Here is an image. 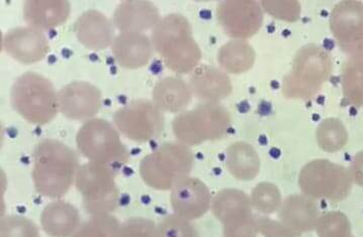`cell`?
Wrapping results in <instances>:
<instances>
[{
	"instance_id": "1",
	"label": "cell",
	"mask_w": 363,
	"mask_h": 237,
	"mask_svg": "<svg viewBox=\"0 0 363 237\" xmlns=\"http://www.w3.org/2000/svg\"><path fill=\"white\" fill-rule=\"evenodd\" d=\"M80 166L72 149L56 139H44L34 151L33 181L42 196L59 199L75 183Z\"/></svg>"
},
{
	"instance_id": "2",
	"label": "cell",
	"mask_w": 363,
	"mask_h": 237,
	"mask_svg": "<svg viewBox=\"0 0 363 237\" xmlns=\"http://www.w3.org/2000/svg\"><path fill=\"white\" fill-rule=\"evenodd\" d=\"M151 41L154 51L172 72L189 74L199 67L201 50L194 39L191 23L182 14L161 18L152 33Z\"/></svg>"
},
{
	"instance_id": "3",
	"label": "cell",
	"mask_w": 363,
	"mask_h": 237,
	"mask_svg": "<svg viewBox=\"0 0 363 237\" xmlns=\"http://www.w3.org/2000/svg\"><path fill=\"white\" fill-rule=\"evenodd\" d=\"M191 149L180 142H167L143 158L140 175L147 186L168 191L189 177L194 168Z\"/></svg>"
},
{
	"instance_id": "4",
	"label": "cell",
	"mask_w": 363,
	"mask_h": 237,
	"mask_svg": "<svg viewBox=\"0 0 363 237\" xmlns=\"http://www.w3.org/2000/svg\"><path fill=\"white\" fill-rule=\"evenodd\" d=\"M14 110L33 125H45L56 117L59 111L58 92L44 76L23 73L11 88Z\"/></svg>"
},
{
	"instance_id": "5",
	"label": "cell",
	"mask_w": 363,
	"mask_h": 237,
	"mask_svg": "<svg viewBox=\"0 0 363 237\" xmlns=\"http://www.w3.org/2000/svg\"><path fill=\"white\" fill-rule=\"evenodd\" d=\"M333 71L331 57L321 47L310 44L296 53L291 72L284 78L282 93L289 99L312 98Z\"/></svg>"
},
{
	"instance_id": "6",
	"label": "cell",
	"mask_w": 363,
	"mask_h": 237,
	"mask_svg": "<svg viewBox=\"0 0 363 237\" xmlns=\"http://www.w3.org/2000/svg\"><path fill=\"white\" fill-rule=\"evenodd\" d=\"M231 115L219 102H205L192 110L179 113L172 122L173 134L186 146L218 141L226 136Z\"/></svg>"
},
{
	"instance_id": "7",
	"label": "cell",
	"mask_w": 363,
	"mask_h": 237,
	"mask_svg": "<svg viewBox=\"0 0 363 237\" xmlns=\"http://www.w3.org/2000/svg\"><path fill=\"white\" fill-rule=\"evenodd\" d=\"M78 151L89 162L123 166L130 158L129 151L121 141L115 125L103 118L87 120L76 136Z\"/></svg>"
},
{
	"instance_id": "8",
	"label": "cell",
	"mask_w": 363,
	"mask_h": 237,
	"mask_svg": "<svg viewBox=\"0 0 363 237\" xmlns=\"http://www.w3.org/2000/svg\"><path fill=\"white\" fill-rule=\"evenodd\" d=\"M75 186L82 197L85 210L90 214H111L117 209L120 191L110 166L92 162L80 166Z\"/></svg>"
},
{
	"instance_id": "9",
	"label": "cell",
	"mask_w": 363,
	"mask_h": 237,
	"mask_svg": "<svg viewBox=\"0 0 363 237\" xmlns=\"http://www.w3.org/2000/svg\"><path fill=\"white\" fill-rule=\"evenodd\" d=\"M353 181L348 169L328 160L312 161L301 170L298 186L312 199L340 202L350 196Z\"/></svg>"
},
{
	"instance_id": "10",
	"label": "cell",
	"mask_w": 363,
	"mask_h": 237,
	"mask_svg": "<svg viewBox=\"0 0 363 237\" xmlns=\"http://www.w3.org/2000/svg\"><path fill=\"white\" fill-rule=\"evenodd\" d=\"M113 125L123 137L139 144L156 139L164 129V115L152 101L138 99L118 109Z\"/></svg>"
},
{
	"instance_id": "11",
	"label": "cell",
	"mask_w": 363,
	"mask_h": 237,
	"mask_svg": "<svg viewBox=\"0 0 363 237\" xmlns=\"http://www.w3.org/2000/svg\"><path fill=\"white\" fill-rule=\"evenodd\" d=\"M330 28L339 47L352 57L363 56V4L347 0L336 4L330 18Z\"/></svg>"
},
{
	"instance_id": "12",
	"label": "cell",
	"mask_w": 363,
	"mask_h": 237,
	"mask_svg": "<svg viewBox=\"0 0 363 237\" xmlns=\"http://www.w3.org/2000/svg\"><path fill=\"white\" fill-rule=\"evenodd\" d=\"M218 21L224 32L234 40H246L257 34L263 23L259 4L251 0L220 2L217 8Z\"/></svg>"
},
{
	"instance_id": "13",
	"label": "cell",
	"mask_w": 363,
	"mask_h": 237,
	"mask_svg": "<svg viewBox=\"0 0 363 237\" xmlns=\"http://www.w3.org/2000/svg\"><path fill=\"white\" fill-rule=\"evenodd\" d=\"M59 111L72 120H92L101 108V92L89 82L69 83L58 91Z\"/></svg>"
},
{
	"instance_id": "14",
	"label": "cell",
	"mask_w": 363,
	"mask_h": 237,
	"mask_svg": "<svg viewBox=\"0 0 363 237\" xmlns=\"http://www.w3.org/2000/svg\"><path fill=\"white\" fill-rule=\"evenodd\" d=\"M210 189L198 178L187 177L172 190L170 202L175 214L189 221L199 219L210 210Z\"/></svg>"
},
{
	"instance_id": "15",
	"label": "cell",
	"mask_w": 363,
	"mask_h": 237,
	"mask_svg": "<svg viewBox=\"0 0 363 237\" xmlns=\"http://www.w3.org/2000/svg\"><path fill=\"white\" fill-rule=\"evenodd\" d=\"M2 47L11 58L25 65L44 60L50 51L44 33L30 27L9 30L4 37Z\"/></svg>"
},
{
	"instance_id": "16",
	"label": "cell",
	"mask_w": 363,
	"mask_h": 237,
	"mask_svg": "<svg viewBox=\"0 0 363 237\" xmlns=\"http://www.w3.org/2000/svg\"><path fill=\"white\" fill-rule=\"evenodd\" d=\"M277 215L282 226L294 237H300L305 232L314 231L319 220V211L314 199L303 194L286 197L282 201Z\"/></svg>"
},
{
	"instance_id": "17",
	"label": "cell",
	"mask_w": 363,
	"mask_h": 237,
	"mask_svg": "<svg viewBox=\"0 0 363 237\" xmlns=\"http://www.w3.org/2000/svg\"><path fill=\"white\" fill-rule=\"evenodd\" d=\"M74 32L80 44L92 51H101L113 46L116 39L113 21L96 9L84 11L77 18Z\"/></svg>"
},
{
	"instance_id": "18",
	"label": "cell",
	"mask_w": 363,
	"mask_h": 237,
	"mask_svg": "<svg viewBox=\"0 0 363 237\" xmlns=\"http://www.w3.org/2000/svg\"><path fill=\"white\" fill-rule=\"evenodd\" d=\"M161 16L157 7L151 1L130 0L116 8L113 23L121 33L143 34L157 27Z\"/></svg>"
},
{
	"instance_id": "19",
	"label": "cell",
	"mask_w": 363,
	"mask_h": 237,
	"mask_svg": "<svg viewBox=\"0 0 363 237\" xmlns=\"http://www.w3.org/2000/svg\"><path fill=\"white\" fill-rule=\"evenodd\" d=\"M189 87L194 96L205 102H219L233 90L226 72L208 65L196 68L189 78Z\"/></svg>"
},
{
	"instance_id": "20",
	"label": "cell",
	"mask_w": 363,
	"mask_h": 237,
	"mask_svg": "<svg viewBox=\"0 0 363 237\" xmlns=\"http://www.w3.org/2000/svg\"><path fill=\"white\" fill-rule=\"evenodd\" d=\"M111 51L118 64L130 70L146 66L155 52L150 37L138 33H121L116 37Z\"/></svg>"
},
{
	"instance_id": "21",
	"label": "cell",
	"mask_w": 363,
	"mask_h": 237,
	"mask_svg": "<svg viewBox=\"0 0 363 237\" xmlns=\"http://www.w3.org/2000/svg\"><path fill=\"white\" fill-rule=\"evenodd\" d=\"M70 11L66 0H28L23 6V18L28 27L43 32L66 23Z\"/></svg>"
},
{
	"instance_id": "22",
	"label": "cell",
	"mask_w": 363,
	"mask_h": 237,
	"mask_svg": "<svg viewBox=\"0 0 363 237\" xmlns=\"http://www.w3.org/2000/svg\"><path fill=\"white\" fill-rule=\"evenodd\" d=\"M41 225L45 233L51 237H71L80 225V215L72 204L57 200L44 208Z\"/></svg>"
},
{
	"instance_id": "23",
	"label": "cell",
	"mask_w": 363,
	"mask_h": 237,
	"mask_svg": "<svg viewBox=\"0 0 363 237\" xmlns=\"http://www.w3.org/2000/svg\"><path fill=\"white\" fill-rule=\"evenodd\" d=\"M211 208L223 226L253 217L250 197L238 189L220 190L213 197Z\"/></svg>"
},
{
	"instance_id": "24",
	"label": "cell",
	"mask_w": 363,
	"mask_h": 237,
	"mask_svg": "<svg viewBox=\"0 0 363 237\" xmlns=\"http://www.w3.org/2000/svg\"><path fill=\"white\" fill-rule=\"evenodd\" d=\"M189 84L179 77H166L154 87L152 98L162 112L182 113L192 99Z\"/></svg>"
},
{
	"instance_id": "25",
	"label": "cell",
	"mask_w": 363,
	"mask_h": 237,
	"mask_svg": "<svg viewBox=\"0 0 363 237\" xmlns=\"http://www.w3.org/2000/svg\"><path fill=\"white\" fill-rule=\"evenodd\" d=\"M226 167L235 179L250 181L259 174V155L248 142H234L226 151Z\"/></svg>"
},
{
	"instance_id": "26",
	"label": "cell",
	"mask_w": 363,
	"mask_h": 237,
	"mask_svg": "<svg viewBox=\"0 0 363 237\" xmlns=\"http://www.w3.org/2000/svg\"><path fill=\"white\" fill-rule=\"evenodd\" d=\"M218 61L225 72L242 74L252 68L255 52L245 40H233L220 47Z\"/></svg>"
},
{
	"instance_id": "27",
	"label": "cell",
	"mask_w": 363,
	"mask_h": 237,
	"mask_svg": "<svg viewBox=\"0 0 363 237\" xmlns=\"http://www.w3.org/2000/svg\"><path fill=\"white\" fill-rule=\"evenodd\" d=\"M344 98L354 106H363V56L352 57L342 70Z\"/></svg>"
},
{
	"instance_id": "28",
	"label": "cell",
	"mask_w": 363,
	"mask_h": 237,
	"mask_svg": "<svg viewBox=\"0 0 363 237\" xmlns=\"http://www.w3.org/2000/svg\"><path fill=\"white\" fill-rule=\"evenodd\" d=\"M315 139L323 151L327 153H336L347 144V129L341 120L337 118H327L318 127Z\"/></svg>"
},
{
	"instance_id": "29",
	"label": "cell",
	"mask_w": 363,
	"mask_h": 237,
	"mask_svg": "<svg viewBox=\"0 0 363 237\" xmlns=\"http://www.w3.org/2000/svg\"><path fill=\"white\" fill-rule=\"evenodd\" d=\"M120 221L111 214L91 215L71 237H118Z\"/></svg>"
},
{
	"instance_id": "30",
	"label": "cell",
	"mask_w": 363,
	"mask_h": 237,
	"mask_svg": "<svg viewBox=\"0 0 363 237\" xmlns=\"http://www.w3.org/2000/svg\"><path fill=\"white\" fill-rule=\"evenodd\" d=\"M250 199L253 209L265 215L279 211L282 203L281 191L274 184L268 182L258 184L254 188Z\"/></svg>"
},
{
	"instance_id": "31",
	"label": "cell",
	"mask_w": 363,
	"mask_h": 237,
	"mask_svg": "<svg viewBox=\"0 0 363 237\" xmlns=\"http://www.w3.org/2000/svg\"><path fill=\"white\" fill-rule=\"evenodd\" d=\"M0 237H40L39 227L27 217L9 215L0 222Z\"/></svg>"
},
{
	"instance_id": "32",
	"label": "cell",
	"mask_w": 363,
	"mask_h": 237,
	"mask_svg": "<svg viewBox=\"0 0 363 237\" xmlns=\"http://www.w3.org/2000/svg\"><path fill=\"white\" fill-rule=\"evenodd\" d=\"M158 234L159 237H199L191 222L175 213L158 224Z\"/></svg>"
},
{
	"instance_id": "33",
	"label": "cell",
	"mask_w": 363,
	"mask_h": 237,
	"mask_svg": "<svg viewBox=\"0 0 363 237\" xmlns=\"http://www.w3.org/2000/svg\"><path fill=\"white\" fill-rule=\"evenodd\" d=\"M118 237H159L158 224L147 218H130L121 224Z\"/></svg>"
},
{
	"instance_id": "34",
	"label": "cell",
	"mask_w": 363,
	"mask_h": 237,
	"mask_svg": "<svg viewBox=\"0 0 363 237\" xmlns=\"http://www.w3.org/2000/svg\"><path fill=\"white\" fill-rule=\"evenodd\" d=\"M262 7L277 20L293 23L300 18L301 6L298 1H262Z\"/></svg>"
},
{
	"instance_id": "35",
	"label": "cell",
	"mask_w": 363,
	"mask_h": 237,
	"mask_svg": "<svg viewBox=\"0 0 363 237\" xmlns=\"http://www.w3.org/2000/svg\"><path fill=\"white\" fill-rule=\"evenodd\" d=\"M224 237H256L258 234L255 218L250 217L223 226Z\"/></svg>"
},
{
	"instance_id": "36",
	"label": "cell",
	"mask_w": 363,
	"mask_h": 237,
	"mask_svg": "<svg viewBox=\"0 0 363 237\" xmlns=\"http://www.w3.org/2000/svg\"><path fill=\"white\" fill-rule=\"evenodd\" d=\"M258 232L265 237H294L289 233L279 220L270 219L267 217L255 218Z\"/></svg>"
},
{
	"instance_id": "37",
	"label": "cell",
	"mask_w": 363,
	"mask_h": 237,
	"mask_svg": "<svg viewBox=\"0 0 363 237\" xmlns=\"http://www.w3.org/2000/svg\"><path fill=\"white\" fill-rule=\"evenodd\" d=\"M348 170H350L353 183L363 188V151L355 155Z\"/></svg>"
},
{
	"instance_id": "38",
	"label": "cell",
	"mask_w": 363,
	"mask_h": 237,
	"mask_svg": "<svg viewBox=\"0 0 363 237\" xmlns=\"http://www.w3.org/2000/svg\"><path fill=\"white\" fill-rule=\"evenodd\" d=\"M317 234L318 237H354L352 232H351V229H343V231L320 232Z\"/></svg>"
}]
</instances>
